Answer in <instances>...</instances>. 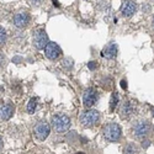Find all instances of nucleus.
Segmentation results:
<instances>
[{
	"label": "nucleus",
	"instance_id": "1",
	"mask_svg": "<svg viewBox=\"0 0 154 154\" xmlns=\"http://www.w3.org/2000/svg\"><path fill=\"white\" fill-rule=\"evenodd\" d=\"M100 121V113L96 110H85L79 116V122L83 127L90 128Z\"/></svg>",
	"mask_w": 154,
	"mask_h": 154
},
{
	"label": "nucleus",
	"instance_id": "2",
	"mask_svg": "<svg viewBox=\"0 0 154 154\" xmlns=\"http://www.w3.org/2000/svg\"><path fill=\"white\" fill-rule=\"evenodd\" d=\"M51 126L57 133H64L70 128V120L65 115H54L51 120Z\"/></svg>",
	"mask_w": 154,
	"mask_h": 154
},
{
	"label": "nucleus",
	"instance_id": "3",
	"mask_svg": "<svg viewBox=\"0 0 154 154\" xmlns=\"http://www.w3.org/2000/svg\"><path fill=\"white\" fill-rule=\"evenodd\" d=\"M104 137L109 142H117L121 138V128L117 123H109L104 128Z\"/></svg>",
	"mask_w": 154,
	"mask_h": 154
},
{
	"label": "nucleus",
	"instance_id": "4",
	"mask_svg": "<svg viewBox=\"0 0 154 154\" xmlns=\"http://www.w3.org/2000/svg\"><path fill=\"white\" fill-rule=\"evenodd\" d=\"M50 131H51V127L45 120L38 121L33 127V134L38 140H45L50 136Z\"/></svg>",
	"mask_w": 154,
	"mask_h": 154
},
{
	"label": "nucleus",
	"instance_id": "5",
	"mask_svg": "<svg viewBox=\"0 0 154 154\" xmlns=\"http://www.w3.org/2000/svg\"><path fill=\"white\" fill-rule=\"evenodd\" d=\"M149 131H151V123L146 120H140L136 123L133 128V133L137 139H144L148 136Z\"/></svg>",
	"mask_w": 154,
	"mask_h": 154
},
{
	"label": "nucleus",
	"instance_id": "6",
	"mask_svg": "<svg viewBox=\"0 0 154 154\" xmlns=\"http://www.w3.org/2000/svg\"><path fill=\"white\" fill-rule=\"evenodd\" d=\"M45 54L50 60H57L62 57V50L56 42H48L45 47Z\"/></svg>",
	"mask_w": 154,
	"mask_h": 154
},
{
	"label": "nucleus",
	"instance_id": "7",
	"mask_svg": "<svg viewBox=\"0 0 154 154\" xmlns=\"http://www.w3.org/2000/svg\"><path fill=\"white\" fill-rule=\"evenodd\" d=\"M33 47L37 48V50H42V48H45L47 45H48V36L46 33L45 30L39 28L37 30L36 32L33 35Z\"/></svg>",
	"mask_w": 154,
	"mask_h": 154
},
{
	"label": "nucleus",
	"instance_id": "8",
	"mask_svg": "<svg viewBox=\"0 0 154 154\" xmlns=\"http://www.w3.org/2000/svg\"><path fill=\"white\" fill-rule=\"evenodd\" d=\"M99 99V94L96 89L94 88H88L84 91V95H83V104H84L85 107H91L96 104V101Z\"/></svg>",
	"mask_w": 154,
	"mask_h": 154
},
{
	"label": "nucleus",
	"instance_id": "9",
	"mask_svg": "<svg viewBox=\"0 0 154 154\" xmlns=\"http://www.w3.org/2000/svg\"><path fill=\"white\" fill-rule=\"evenodd\" d=\"M12 21H14V25L16 26V27L24 28L30 22V14L26 12V11H20V12H17V14L14 15Z\"/></svg>",
	"mask_w": 154,
	"mask_h": 154
},
{
	"label": "nucleus",
	"instance_id": "10",
	"mask_svg": "<svg viewBox=\"0 0 154 154\" xmlns=\"http://www.w3.org/2000/svg\"><path fill=\"white\" fill-rule=\"evenodd\" d=\"M134 112V104L131 100L123 101L120 107V116L122 118H130Z\"/></svg>",
	"mask_w": 154,
	"mask_h": 154
},
{
	"label": "nucleus",
	"instance_id": "11",
	"mask_svg": "<svg viewBox=\"0 0 154 154\" xmlns=\"http://www.w3.org/2000/svg\"><path fill=\"white\" fill-rule=\"evenodd\" d=\"M137 10V5L133 0H125V3L122 4V9H121V12L123 16L126 17H130L132 16Z\"/></svg>",
	"mask_w": 154,
	"mask_h": 154
},
{
	"label": "nucleus",
	"instance_id": "12",
	"mask_svg": "<svg viewBox=\"0 0 154 154\" xmlns=\"http://www.w3.org/2000/svg\"><path fill=\"white\" fill-rule=\"evenodd\" d=\"M15 109L11 104H3L0 105V118L1 120H9L12 115H14Z\"/></svg>",
	"mask_w": 154,
	"mask_h": 154
},
{
	"label": "nucleus",
	"instance_id": "13",
	"mask_svg": "<svg viewBox=\"0 0 154 154\" xmlns=\"http://www.w3.org/2000/svg\"><path fill=\"white\" fill-rule=\"evenodd\" d=\"M116 54H117V45L116 43H111V45H109L106 48H104V50L101 51V57L107 58V59L115 58Z\"/></svg>",
	"mask_w": 154,
	"mask_h": 154
},
{
	"label": "nucleus",
	"instance_id": "14",
	"mask_svg": "<svg viewBox=\"0 0 154 154\" xmlns=\"http://www.w3.org/2000/svg\"><path fill=\"white\" fill-rule=\"evenodd\" d=\"M118 100H120V95H118L117 91H113L111 98H110V111H115L116 106L118 105Z\"/></svg>",
	"mask_w": 154,
	"mask_h": 154
},
{
	"label": "nucleus",
	"instance_id": "15",
	"mask_svg": "<svg viewBox=\"0 0 154 154\" xmlns=\"http://www.w3.org/2000/svg\"><path fill=\"white\" fill-rule=\"evenodd\" d=\"M139 149L134 143H128L123 149V154H138Z\"/></svg>",
	"mask_w": 154,
	"mask_h": 154
},
{
	"label": "nucleus",
	"instance_id": "16",
	"mask_svg": "<svg viewBox=\"0 0 154 154\" xmlns=\"http://www.w3.org/2000/svg\"><path fill=\"white\" fill-rule=\"evenodd\" d=\"M36 106H37V100L36 99H31L27 104V112L28 113H33L35 110H36Z\"/></svg>",
	"mask_w": 154,
	"mask_h": 154
},
{
	"label": "nucleus",
	"instance_id": "17",
	"mask_svg": "<svg viewBox=\"0 0 154 154\" xmlns=\"http://www.w3.org/2000/svg\"><path fill=\"white\" fill-rule=\"evenodd\" d=\"M73 64H74V62H73L72 58H64L63 60H62V65H63V68L67 69V70H70V69H72Z\"/></svg>",
	"mask_w": 154,
	"mask_h": 154
},
{
	"label": "nucleus",
	"instance_id": "18",
	"mask_svg": "<svg viewBox=\"0 0 154 154\" xmlns=\"http://www.w3.org/2000/svg\"><path fill=\"white\" fill-rule=\"evenodd\" d=\"M5 41H6V32L4 30V27L0 26V45H4Z\"/></svg>",
	"mask_w": 154,
	"mask_h": 154
},
{
	"label": "nucleus",
	"instance_id": "19",
	"mask_svg": "<svg viewBox=\"0 0 154 154\" xmlns=\"http://www.w3.org/2000/svg\"><path fill=\"white\" fill-rule=\"evenodd\" d=\"M149 146H151V140H149V139H143L142 140V147L144 149H147Z\"/></svg>",
	"mask_w": 154,
	"mask_h": 154
},
{
	"label": "nucleus",
	"instance_id": "20",
	"mask_svg": "<svg viewBox=\"0 0 154 154\" xmlns=\"http://www.w3.org/2000/svg\"><path fill=\"white\" fill-rule=\"evenodd\" d=\"M96 65H98V63H96V62H92V60L88 63V67H89V69H90V70L96 69Z\"/></svg>",
	"mask_w": 154,
	"mask_h": 154
},
{
	"label": "nucleus",
	"instance_id": "21",
	"mask_svg": "<svg viewBox=\"0 0 154 154\" xmlns=\"http://www.w3.org/2000/svg\"><path fill=\"white\" fill-rule=\"evenodd\" d=\"M121 88L123 90H127V88H128V86H127V81L125 80V79H122V80H121Z\"/></svg>",
	"mask_w": 154,
	"mask_h": 154
},
{
	"label": "nucleus",
	"instance_id": "22",
	"mask_svg": "<svg viewBox=\"0 0 154 154\" xmlns=\"http://www.w3.org/2000/svg\"><path fill=\"white\" fill-rule=\"evenodd\" d=\"M4 63H5V57H4L3 53H0V68L4 65Z\"/></svg>",
	"mask_w": 154,
	"mask_h": 154
},
{
	"label": "nucleus",
	"instance_id": "23",
	"mask_svg": "<svg viewBox=\"0 0 154 154\" xmlns=\"http://www.w3.org/2000/svg\"><path fill=\"white\" fill-rule=\"evenodd\" d=\"M30 3L32 4V5H39V4L43 3V0H30Z\"/></svg>",
	"mask_w": 154,
	"mask_h": 154
},
{
	"label": "nucleus",
	"instance_id": "24",
	"mask_svg": "<svg viewBox=\"0 0 154 154\" xmlns=\"http://www.w3.org/2000/svg\"><path fill=\"white\" fill-rule=\"evenodd\" d=\"M3 146H4V144H3V139L0 138V152L3 151Z\"/></svg>",
	"mask_w": 154,
	"mask_h": 154
},
{
	"label": "nucleus",
	"instance_id": "25",
	"mask_svg": "<svg viewBox=\"0 0 154 154\" xmlns=\"http://www.w3.org/2000/svg\"><path fill=\"white\" fill-rule=\"evenodd\" d=\"M14 62L15 63H19V62H21V59L20 58H14Z\"/></svg>",
	"mask_w": 154,
	"mask_h": 154
},
{
	"label": "nucleus",
	"instance_id": "26",
	"mask_svg": "<svg viewBox=\"0 0 154 154\" xmlns=\"http://www.w3.org/2000/svg\"><path fill=\"white\" fill-rule=\"evenodd\" d=\"M53 4H54V5H56V6H59V3H58V1H57V0H53Z\"/></svg>",
	"mask_w": 154,
	"mask_h": 154
},
{
	"label": "nucleus",
	"instance_id": "27",
	"mask_svg": "<svg viewBox=\"0 0 154 154\" xmlns=\"http://www.w3.org/2000/svg\"><path fill=\"white\" fill-rule=\"evenodd\" d=\"M152 25H153V27H154V16H153V21H152Z\"/></svg>",
	"mask_w": 154,
	"mask_h": 154
},
{
	"label": "nucleus",
	"instance_id": "28",
	"mask_svg": "<svg viewBox=\"0 0 154 154\" xmlns=\"http://www.w3.org/2000/svg\"><path fill=\"white\" fill-rule=\"evenodd\" d=\"M152 113H153V116H154V109L152 110Z\"/></svg>",
	"mask_w": 154,
	"mask_h": 154
},
{
	"label": "nucleus",
	"instance_id": "29",
	"mask_svg": "<svg viewBox=\"0 0 154 154\" xmlns=\"http://www.w3.org/2000/svg\"><path fill=\"white\" fill-rule=\"evenodd\" d=\"M77 154H84V153H81V152H79V153H77Z\"/></svg>",
	"mask_w": 154,
	"mask_h": 154
}]
</instances>
